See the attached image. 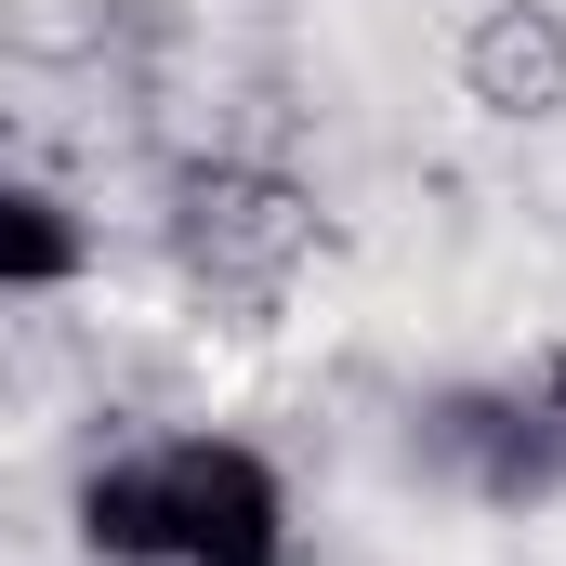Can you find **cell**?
I'll use <instances>...</instances> for the list:
<instances>
[{"label": "cell", "mask_w": 566, "mask_h": 566, "mask_svg": "<svg viewBox=\"0 0 566 566\" xmlns=\"http://www.w3.org/2000/svg\"><path fill=\"white\" fill-rule=\"evenodd\" d=\"M158 238H171L185 290H211L238 316H277L290 290H303V264H316V238H329V211H316V185H290L264 158H198L171 185Z\"/></svg>", "instance_id": "7a4b0ae2"}, {"label": "cell", "mask_w": 566, "mask_h": 566, "mask_svg": "<svg viewBox=\"0 0 566 566\" xmlns=\"http://www.w3.org/2000/svg\"><path fill=\"white\" fill-rule=\"evenodd\" d=\"M409 461H422L448 501L474 514H554L566 501V422L527 369H474V382H434L409 409Z\"/></svg>", "instance_id": "3957f363"}, {"label": "cell", "mask_w": 566, "mask_h": 566, "mask_svg": "<svg viewBox=\"0 0 566 566\" xmlns=\"http://www.w3.org/2000/svg\"><path fill=\"white\" fill-rule=\"evenodd\" d=\"M66 541L93 566H303L277 448L251 434H106L66 488Z\"/></svg>", "instance_id": "6da1fadb"}, {"label": "cell", "mask_w": 566, "mask_h": 566, "mask_svg": "<svg viewBox=\"0 0 566 566\" xmlns=\"http://www.w3.org/2000/svg\"><path fill=\"white\" fill-rule=\"evenodd\" d=\"M448 80L474 119L501 133H554L566 119V0H474L448 27Z\"/></svg>", "instance_id": "277c9868"}, {"label": "cell", "mask_w": 566, "mask_h": 566, "mask_svg": "<svg viewBox=\"0 0 566 566\" xmlns=\"http://www.w3.org/2000/svg\"><path fill=\"white\" fill-rule=\"evenodd\" d=\"M527 382L554 396V422H566V343H541V356H527Z\"/></svg>", "instance_id": "8992f818"}, {"label": "cell", "mask_w": 566, "mask_h": 566, "mask_svg": "<svg viewBox=\"0 0 566 566\" xmlns=\"http://www.w3.org/2000/svg\"><path fill=\"white\" fill-rule=\"evenodd\" d=\"M93 277V211L40 171H0V303H53Z\"/></svg>", "instance_id": "5b68a950"}]
</instances>
